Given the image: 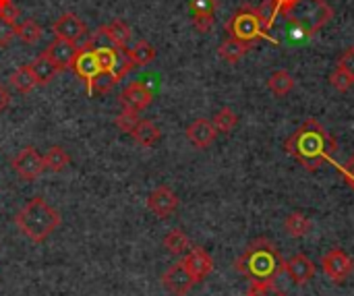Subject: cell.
Segmentation results:
<instances>
[{
	"mask_svg": "<svg viewBox=\"0 0 354 296\" xmlns=\"http://www.w3.org/2000/svg\"><path fill=\"white\" fill-rule=\"evenodd\" d=\"M284 149L305 170L317 172L322 166L332 162L338 143L324 124H319L315 118H309L286 139Z\"/></svg>",
	"mask_w": 354,
	"mask_h": 296,
	"instance_id": "obj_1",
	"label": "cell"
},
{
	"mask_svg": "<svg viewBox=\"0 0 354 296\" xmlns=\"http://www.w3.org/2000/svg\"><path fill=\"white\" fill-rule=\"evenodd\" d=\"M284 268L286 261L280 249L268 239L253 241L234 261V270L249 280H276L284 272Z\"/></svg>",
	"mask_w": 354,
	"mask_h": 296,
	"instance_id": "obj_2",
	"label": "cell"
},
{
	"mask_svg": "<svg viewBox=\"0 0 354 296\" xmlns=\"http://www.w3.org/2000/svg\"><path fill=\"white\" fill-rule=\"evenodd\" d=\"M15 224L31 243H44L60 226V214L46 199L33 197L17 212Z\"/></svg>",
	"mask_w": 354,
	"mask_h": 296,
	"instance_id": "obj_3",
	"label": "cell"
},
{
	"mask_svg": "<svg viewBox=\"0 0 354 296\" xmlns=\"http://www.w3.org/2000/svg\"><path fill=\"white\" fill-rule=\"evenodd\" d=\"M334 17V8L326 0H299L286 15V35L295 41L309 39L319 33Z\"/></svg>",
	"mask_w": 354,
	"mask_h": 296,
	"instance_id": "obj_4",
	"label": "cell"
},
{
	"mask_svg": "<svg viewBox=\"0 0 354 296\" xmlns=\"http://www.w3.org/2000/svg\"><path fill=\"white\" fill-rule=\"evenodd\" d=\"M226 31H228V37H234L239 41H245V44H251L255 46L259 39H270V41H276L272 35H268L257 19V10L249 4L241 6L226 23Z\"/></svg>",
	"mask_w": 354,
	"mask_h": 296,
	"instance_id": "obj_5",
	"label": "cell"
},
{
	"mask_svg": "<svg viewBox=\"0 0 354 296\" xmlns=\"http://www.w3.org/2000/svg\"><path fill=\"white\" fill-rule=\"evenodd\" d=\"M71 68L89 87V83L93 81V77L102 71L100 68V62H97V56H95V44H93V39H89L85 46H79L77 48V54H75V58L71 62Z\"/></svg>",
	"mask_w": 354,
	"mask_h": 296,
	"instance_id": "obj_6",
	"label": "cell"
},
{
	"mask_svg": "<svg viewBox=\"0 0 354 296\" xmlns=\"http://www.w3.org/2000/svg\"><path fill=\"white\" fill-rule=\"evenodd\" d=\"M12 170L23 178V181H35L44 174L46 170V162L44 156L35 149V147H25L21 149L12 160H10Z\"/></svg>",
	"mask_w": 354,
	"mask_h": 296,
	"instance_id": "obj_7",
	"label": "cell"
},
{
	"mask_svg": "<svg viewBox=\"0 0 354 296\" xmlns=\"http://www.w3.org/2000/svg\"><path fill=\"white\" fill-rule=\"evenodd\" d=\"M322 266H324V272L326 276L336 282V284H342L351 278L354 270L353 259L346 251L342 249H330L324 257H322Z\"/></svg>",
	"mask_w": 354,
	"mask_h": 296,
	"instance_id": "obj_8",
	"label": "cell"
},
{
	"mask_svg": "<svg viewBox=\"0 0 354 296\" xmlns=\"http://www.w3.org/2000/svg\"><path fill=\"white\" fill-rule=\"evenodd\" d=\"M162 284L172 296H187L197 282L193 280V276L189 274L185 263L178 261L166 270V274L162 276Z\"/></svg>",
	"mask_w": 354,
	"mask_h": 296,
	"instance_id": "obj_9",
	"label": "cell"
},
{
	"mask_svg": "<svg viewBox=\"0 0 354 296\" xmlns=\"http://www.w3.org/2000/svg\"><path fill=\"white\" fill-rule=\"evenodd\" d=\"M183 263H185V268L189 270V274L193 276L195 282H203L214 272V259L201 247H191L183 255Z\"/></svg>",
	"mask_w": 354,
	"mask_h": 296,
	"instance_id": "obj_10",
	"label": "cell"
},
{
	"mask_svg": "<svg viewBox=\"0 0 354 296\" xmlns=\"http://www.w3.org/2000/svg\"><path fill=\"white\" fill-rule=\"evenodd\" d=\"M147 207L160 218L166 220L178 210V195L170 187H158L147 197Z\"/></svg>",
	"mask_w": 354,
	"mask_h": 296,
	"instance_id": "obj_11",
	"label": "cell"
},
{
	"mask_svg": "<svg viewBox=\"0 0 354 296\" xmlns=\"http://www.w3.org/2000/svg\"><path fill=\"white\" fill-rule=\"evenodd\" d=\"M52 31H54L56 37L68 39V41H75V44H77V39L85 37L87 25H85V21L79 19L75 12H64V15H60V17L52 23Z\"/></svg>",
	"mask_w": 354,
	"mask_h": 296,
	"instance_id": "obj_12",
	"label": "cell"
},
{
	"mask_svg": "<svg viewBox=\"0 0 354 296\" xmlns=\"http://www.w3.org/2000/svg\"><path fill=\"white\" fill-rule=\"evenodd\" d=\"M151 100H153V93H151V89H149L143 81H133V83H129V85L122 89V93H120V104H122V108H129V110H135V112L145 110V108L151 104Z\"/></svg>",
	"mask_w": 354,
	"mask_h": 296,
	"instance_id": "obj_13",
	"label": "cell"
},
{
	"mask_svg": "<svg viewBox=\"0 0 354 296\" xmlns=\"http://www.w3.org/2000/svg\"><path fill=\"white\" fill-rule=\"evenodd\" d=\"M216 137H218V131H216L214 122L207 118H197L187 127V139L197 149H207L216 141Z\"/></svg>",
	"mask_w": 354,
	"mask_h": 296,
	"instance_id": "obj_14",
	"label": "cell"
},
{
	"mask_svg": "<svg viewBox=\"0 0 354 296\" xmlns=\"http://www.w3.org/2000/svg\"><path fill=\"white\" fill-rule=\"evenodd\" d=\"M284 272L288 274V278H290L297 286H303V284H307V282H311V280L315 278L317 266H315L313 259H309L307 255H295L290 261H286Z\"/></svg>",
	"mask_w": 354,
	"mask_h": 296,
	"instance_id": "obj_15",
	"label": "cell"
},
{
	"mask_svg": "<svg viewBox=\"0 0 354 296\" xmlns=\"http://www.w3.org/2000/svg\"><path fill=\"white\" fill-rule=\"evenodd\" d=\"M77 44L75 41H68V39H60L56 37L48 48H46V54L54 60V64L60 68V71H66L71 68V62L77 54Z\"/></svg>",
	"mask_w": 354,
	"mask_h": 296,
	"instance_id": "obj_16",
	"label": "cell"
},
{
	"mask_svg": "<svg viewBox=\"0 0 354 296\" xmlns=\"http://www.w3.org/2000/svg\"><path fill=\"white\" fill-rule=\"evenodd\" d=\"M29 66H31V73H33L37 85H41V87L48 85L50 81H54V77L60 73V68L54 64V60H52L46 52H41Z\"/></svg>",
	"mask_w": 354,
	"mask_h": 296,
	"instance_id": "obj_17",
	"label": "cell"
},
{
	"mask_svg": "<svg viewBox=\"0 0 354 296\" xmlns=\"http://www.w3.org/2000/svg\"><path fill=\"white\" fill-rule=\"evenodd\" d=\"M97 33H102L106 39H110L118 48H127V44L131 41V35H133L131 33V27L124 21H120V19H116V21H112L108 25H102L97 29Z\"/></svg>",
	"mask_w": 354,
	"mask_h": 296,
	"instance_id": "obj_18",
	"label": "cell"
},
{
	"mask_svg": "<svg viewBox=\"0 0 354 296\" xmlns=\"http://www.w3.org/2000/svg\"><path fill=\"white\" fill-rule=\"evenodd\" d=\"M133 139L141 145V147H153L160 139H162V131L156 122L151 120H139V124L133 129Z\"/></svg>",
	"mask_w": 354,
	"mask_h": 296,
	"instance_id": "obj_19",
	"label": "cell"
},
{
	"mask_svg": "<svg viewBox=\"0 0 354 296\" xmlns=\"http://www.w3.org/2000/svg\"><path fill=\"white\" fill-rule=\"evenodd\" d=\"M251 48H253L251 44H245V41H239V39H234V37H228V39H224V41L220 44L218 54H220L222 60L234 64V62H239L241 58H245V56L249 54Z\"/></svg>",
	"mask_w": 354,
	"mask_h": 296,
	"instance_id": "obj_20",
	"label": "cell"
},
{
	"mask_svg": "<svg viewBox=\"0 0 354 296\" xmlns=\"http://www.w3.org/2000/svg\"><path fill=\"white\" fill-rule=\"evenodd\" d=\"M311 228H313L311 220H309L305 214H301V212H292V214H288L286 220H284V230H286V234L292 237V239H303V237H307V234L311 232Z\"/></svg>",
	"mask_w": 354,
	"mask_h": 296,
	"instance_id": "obj_21",
	"label": "cell"
},
{
	"mask_svg": "<svg viewBox=\"0 0 354 296\" xmlns=\"http://www.w3.org/2000/svg\"><path fill=\"white\" fill-rule=\"evenodd\" d=\"M295 77L288 73V71H284V68H280V71H274L272 75H270V79H268V87H270V91L274 93V95H278V98H284V95H288L292 89H295Z\"/></svg>",
	"mask_w": 354,
	"mask_h": 296,
	"instance_id": "obj_22",
	"label": "cell"
},
{
	"mask_svg": "<svg viewBox=\"0 0 354 296\" xmlns=\"http://www.w3.org/2000/svg\"><path fill=\"white\" fill-rule=\"evenodd\" d=\"M8 83H10V87H12L15 91H19V93H29V91H33V87L37 85V81H35V77H33L29 64L19 66V68L10 75Z\"/></svg>",
	"mask_w": 354,
	"mask_h": 296,
	"instance_id": "obj_23",
	"label": "cell"
},
{
	"mask_svg": "<svg viewBox=\"0 0 354 296\" xmlns=\"http://www.w3.org/2000/svg\"><path fill=\"white\" fill-rule=\"evenodd\" d=\"M164 249L170 253V255H185L189 249H191V241L189 237L180 230V228H174L170 230L166 237H164Z\"/></svg>",
	"mask_w": 354,
	"mask_h": 296,
	"instance_id": "obj_24",
	"label": "cell"
},
{
	"mask_svg": "<svg viewBox=\"0 0 354 296\" xmlns=\"http://www.w3.org/2000/svg\"><path fill=\"white\" fill-rule=\"evenodd\" d=\"M129 56H131L135 66H145V64L156 60L158 52H156V48L147 39H139L133 48H129Z\"/></svg>",
	"mask_w": 354,
	"mask_h": 296,
	"instance_id": "obj_25",
	"label": "cell"
},
{
	"mask_svg": "<svg viewBox=\"0 0 354 296\" xmlns=\"http://www.w3.org/2000/svg\"><path fill=\"white\" fill-rule=\"evenodd\" d=\"M44 162H46V170H52V172H62L68 164H71V156L66 154L64 147L60 145H54L46 151L44 156Z\"/></svg>",
	"mask_w": 354,
	"mask_h": 296,
	"instance_id": "obj_26",
	"label": "cell"
},
{
	"mask_svg": "<svg viewBox=\"0 0 354 296\" xmlns=\"http://www.w3.org/2000/svg\"><path fill=\"white\" fill-rule=\"evenodd\" d=\"M255 10H257V19H259V23H261L263 31L270 35V29L276 25V19L280 17V8H278V4H276L274 0H263Z\"/></svg>",
	"mask_w": 354,
	"mask_h": 296,
	"instance_id": "obj_27",
	"label": "cell"
},
{
	"mask_svg": "<svg viewBox=\"0 0 354 296\" xmlns=\"http://www.w3.org/2000/svg\"><path fill=\"white\" fill-rule=\"evenodd\" d=\"M212 122H214V127H216L218 133L228 135V133H232L234 127L239 124V116H236V112H234L232 108L226 106V108H222V110L216 112V116L212 118Z\"/></svg>",
	"mask_w": 354,
	"mask_h": 296,
	"instance_id": "obj_28",
	"label": "cell"
},
{
	"mask_svg": "<svg viewBox=\"0 0 354 296\" xmlns=\"http://www.w3.org/2000/svg\"><path fill=\"white\" fill-rule=\"evenodd\" d=\"M118 81H120V79H118L112 71H100V73L93 77V81L89 83L87 91H89V93H100V95H104V93H108Z\"/></svg>",
	"mask_w": 354,
	"mask_h": 296,
	"instance_id": "obj_29",
	"label": "cell"
},
{
	"mask_svg": "<svg viewBox=\"0 0 354 296\" xmlns=\"http://www.w3.org/2000/svg\"><path fill=\"white\" fill-rule=\"evenodd\" d=\"M17 35L25 41V44H37L44 35V29L37 21L33 19H25L17 25Z\"/></svg>",
	"mask_w": 354,
	"mask_h": 296,
	"instance_id": "obj_30",
	"label": "cell"
},
{
	"mask_svg": "<svg viewBox=\"0 0 354 296\" xmlns=\"http://www.w3.org/2000/svg\"><path fill=\"white\" fill-rule=\"evenodd\" d=\"M247 296H286L274 280H253Z\"/></svg>",
	"mask_w": 354,
	"mask_h": 296,
	"instance_id": "obj_31",
	"label": "cell"
},
{
	"mask_svg": "<svg viewBox=\"0 0 354 296\" xmlns=\"http://www.w3.org/2000/svg\"><path fill=\"white\" fill-rule=\"evenodd\" d=\"M139 112H135V110H129V108H122V112L114 118V124L122 131V133H133V129L139 124Z\"/></svg>",
	"mask_w": 354,
	"mask_h": 296,
	"instance_id": "obj_32",
	"label": "cell"
},
{
	"mask_svg": "<svg viewBox=\"0 0 354 296\" xmlns=\"http://www.w3.org/2000/svg\"><path fill=\"white\" fill-rule=\"evenodd\" d=\"M330 83H332V87H334L336 91L346 93V91H348V89L354 85V77L353 75H348L344 68L336 66V68H334V73L330 75Z\"/></svg>",
	"mask_w": 354,
	"mask_h": 296,
	"instance_id": "obj_33",
	"label": "cell"
},
{
	"mask_svg": "<svg viewBox=\"0 0 354 296\" xmlns=\"http://www.w3.org/2000/svg\"><path fill=\"white\" fill-rule=\"evenodd\" d=\"M193 17H216L218 0H189Z\"/></svg>",
	"mask_w": 354,
	"mask_h": 296,
	"instance_id": "obj_34",
	"label": "cell"
},
{
	"mask_svg": "<svg viewBox=\"0 0 354 296\" xmlns=\"http://www.w3.org/2000/svg\"><path fill=\"white\" fill-rule=\"evenodd\" d=\"M17 35V25L0 17V48H6Z\"/></svg>",
	"mask_w": 354,
	"mask_h": 296,
	"instance_id": "obj_35",
	"label": "cell"
},
{
	"mask_svg": "<svg viewBox=\"0 0 354 296\" xmlns=\"http://www.w3.org/2000/svg\"><path fill=\"white\" fill-rule=\"evenodd\" d=\"M338 66L344 68L348 75H353L354 77V46L353 48H346V50L342 52V56L338 58Z\"/></svg>",
	"mask_w": 354,
	"mask_h": 296,
	"instance_id": "obj_36",
	"label": "cell"
},
{
	"mask_svg": "<svg viewBox=\"0 0 354 296\" xmlns=\"http://www.w3.org/2000/svg\"><path fill=\"white\" fill-rule=\"evenodd\" d=\"M340 174H342L344 183H346V185H348V187L354 191V156H351V158L342 164Z\"/></svg>",
	"mask_w": 354,
	"mask_h": 296,
	"instance_id": "obj_37",
	"label": "cell"
},
{
	"mask_svg": "<svg viewBox=\"0 0 354 296\" xmlns=\"http://www.w3.org/2000/svg\"><path fill=\"white\" fill-rule=\"evenodd\" d=\"M191 21H193V27H195L199 33H207V31L214 27L216 17H191Z\"/></svg>",
	"mask_w": 354,
	"mask_h": 296,
	"instance_id": "obj_38",
	"label": "cell"
},
{
	"mask_svg": "<svg viewBox=\"0 0 354 296\" xmlns=\"http://www.w3.org/2000/svg\"><path fill=\"white\" fill-rule=\"evenodd\" d=\"M0 17L17 25V21H19V17H21V10H19V8H17V4L12 2V4H6V6H2V8H0Z\"/></svg>",
	"mask_w": 354,
	"mask_h": 296,
	"instance_id": "obj_39",
	"label": "cell"
},
{
	"mask_svg": "<svg viewBox=\"0 0 354 296\" xmlns=\"http://www.w3.org/2000/svg\"><path fill=\"white\" fill-rule=\"evenodd\" d=\"M276 4H278V8H280V15L282 17H286L297 4H299V0H274Z\"/></svg>",
	"mask_w": 354,
	"mask_h": 296,
	"instance_id": "obj_40",
	"label": "cell"
},
{
	"mask_svg": "<svg viewBox=\"0 0 354 296\" xmlns=\"http://www.w3.org/2000/svg\"><path fill=\"white\" fill-rule=\"evenodd\" d=\"M8 106H10V93H8V89L0 83V112H4Z\"/></svg>",
	"mask_w": 354,
	"mask_h": 296,
	"instance_id": "obj_41",
	"label": "cell"
},
{
	"mask_svg": "<svg viewBox=\"0 0 354 296\" xmlns=\"http://www.w3.org/2000/svg\"><path fill=\"white\" fill-rule=\"evenodd\" d=\"M6 4H12V0H0V8L6 6Z\"/></svg>",
	"mask_w": 354,
	"mask_h": 296,
	"instance_id": "obj_42",
	"label": "cell"
}]
</instances>
